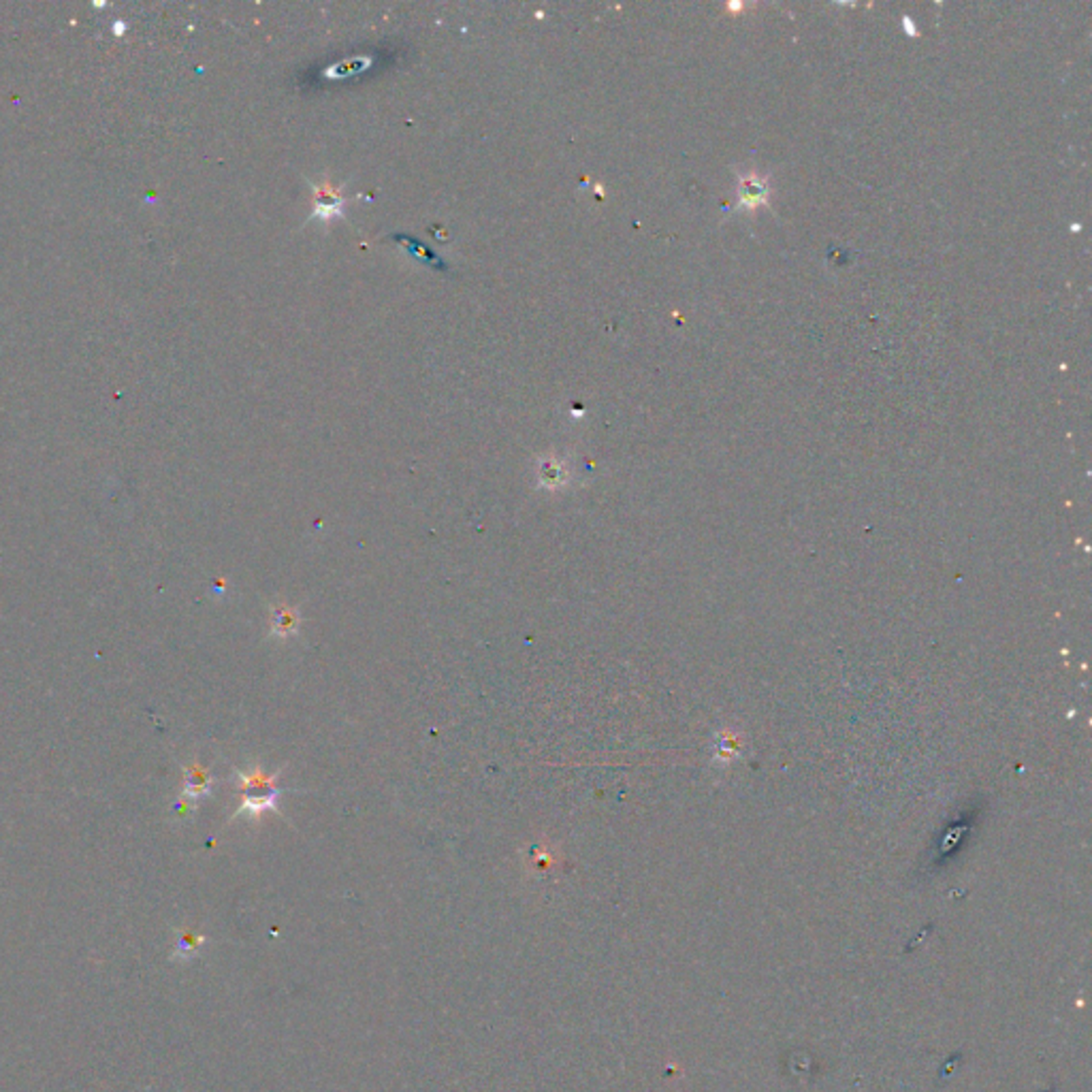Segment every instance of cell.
Returning <instances> with one entry per match:
<instances>
[{"mask_svg":"<svg viewBox=\"0 0 1092 1092\" xmlns=\"http://www.w3.org/2000/svg\"><path fill=\"white\" fill-rule=\"evenodd\" d=\"M553 862H555L553 852H550V849L546 847V845H534V847H531L530 852H527V865L534 866L536 871L550 869V866H553Z\"/></svg>","mask_w":1092,"mask_h":1092,"instance_id":"9c48e42d","label":"cell"},{"mask_svg":"<svg viewBox=\"0 0 1092 1092\" xmlns=\"http://www.w3.org/2000/svg\"><path fill=\"white\" fill-rule=\"evenodd\" d=\"M344 209H346V199L342 197V193L331 181L325 180L314 184V212H312V218H320V220L329 222L333 218H344Z\"/></svg>","mask_w":1092,"mask_h":1092,"instance_id":"6da1fadb","label":"cell"},{"mask_svg":"<svg viewBox=\"0 0 1092 1092\" xmlns=\"http://www.w3.org/2000/svg\"><path fill=\"white\" fill-rule=\"evenodd\" d=\"M280 794H282V792H278V794H267V796H244L240 809H237V813L233 815V818H241V815H246L248 819H259L265 811H275V813H280L278 811Z\"/></svg>","mask_w":1092,"mask_h":1092,"instance_id":"ba28073f","label":"cell"},{"mask_svg":"<svg viewBox=\"0 0 1092 1092\" xmlns=\"http://www.w3.org/2000/svg\"><path fill=\"white\" fill-rule=\"evenodd\" d=\"M299 625H301V615H299V610L293 608V606H286V604L272 606V610H269V629H272V636L280 638V641H286V638L297 636Z\"/></svg>","mask_w":1092,"mask_h":1092,"instance_id":"3957f363","label":"cell"},{"mask_svg":"<svg viewBox=\"0 0 1092 1092\" xmlns=\"http://www.w3.org/2000/svg\"><path fill=\"white\" fill-rule=\"evenodd\" d=\"M282 770H278L275 774H267L259 764H254L250 770H235V786L244 792V796H267V794H278V787H275V781H278V774Z\"/></svg>","mask_w":1092,"mask_h":1092,"instance_id":"7a4b0ae2","label":"cell"},{"mask_svg":"<svg viewBox=\"0 0 1092 1092\" xmlns=\"http://www.w3.org/2000/svg\"><path fill=\"white\" fill-rule=\"evenodd\" d=\"M393 241H398V244H404L405 252H408V254L412 256V259L423 260V263L431 265L433 269H440V272H446V263H444V260H442L440 256L436 254V252L429 250L427 246L423 244V241H418L417 237H410V235H393Z\"/></svg>","mask_w":1092,"mask_h":1092,"instance_id":"52a82bcc","label":"cell"},{"mask_svg":"<svg viewBox=\"0 0 1092 1092\" xmlns=\"http://www.w3.org/2000/svg\"><path fill=\"white\" fill-rule=\"evenodd\" d=\"M568 470L563 465V461H559L557 457H549V459H543L538 465V483L543 489H549V491H557L562 489L563 484L568 483Z\"/></svg>","mask_w":1092,"mask_h":1092,"instance_id":"8992f818","label":"cell"},{"mask_svg":"<svg viewBox=\"0 0 1092 1092\" xmlns=\"http://www.w3.org/2000/svg\"><path fill=\"white\" fill-rule=\"evenodd\" d=\"M201 944H203V937H194V935H190V932H184V935H181L180 939H177L175 954L177 956H184V958H186V956L193 954V951L197 950Z\"/></svg>","mask_w":1092,"mask_h":1092,"instance_id":"30bf717a","label":"cell"},{"mask_svg":"<svg viewBox=\"0 0 1092 1092\" xmlns=\"http://www.w3.org/2000/svg\"><path fill=\"white\" fill-rule=\"evenodd\" d=\"M768 199V184L764 177L755 175L753 171L747 175H740L739 180V201L740 207L753 209L758 205L766 203Z\"/></svg>","mask_w":1092,"mask_h":1092,"instance_id":"277c9868","label":"cell"},{"mask_svg":"<svg viewBox=\"0 0 1092 1092\" xmlns=\"http://www.w3.org/2000/svg\"><path fill=\"white\" fill-rule=\"evenodd\" d=\"M184 774H186L184 790H181L184 800L193 802V800H197V798L207 796L209 792H212V786H214L212 774H209L205 768H201L199 764H193V766L186 768Z\"/></svg>","mask_w":1092,"mask_h":1092,"instance_id":"5b68a950","label":"cell"}]
</instances>
